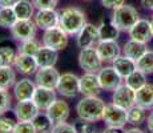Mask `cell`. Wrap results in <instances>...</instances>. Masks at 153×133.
I'll use <instances>...</instances> for the list:
<instances>
[{"mask_svg":"<svg viewBox=\"0 0 153 133\" xmlns=\"http://www.w3.org/2000/svg\"><path fill=\"white\" fill-rule=\"evenodd\" d=\"M105 105L107 103L99 96H84L76 104V113L79 119L95 124L102 120Z\"/></svg>","mask_w":153,"mask_h":133,"instance_id":"obj_1","label":"cell"},{"mask_svg":"<svg viewBox=\"0 0 153 133\" xmlns=\"http://www.w3.org/2000/svg\"><path fill=\"white\" fill-rule=\"evenodd\" d=\"M59 15H60L59 27L63 28L69 36H76L88 23L87 15L84 11L79 7H73V5L63 8Z\"/></svg>","mask_w":153,"mask_h":133,"instance_id":"obj_2","label":"cell"},{"mask_svg":"<svg viewBox=\"0 0 153 133\" xmlns=\"http://www.w3.org/2000/svg\"><path fill=\"white\" fill-rule=\"evenodd\" d=\"M139 11L131 4H124L113 10L111 16V22L113 23L114 27L120 29V32H129L132 27L139 22Z\"/></svg>","mask_w":153,"mask_h":133,"instance_id":"obj_3","label":"cell"},{"mask_svg":"<svg viewBox=\"0 0 153 133\" xmlns=\"http://www.w3.org/2000/svg\"><path fill=\"white\" fill-rule=\"evenodd\" d=\"M56 91L64 99H75L80 93V76L72 72H64L59 79Z\"/></svg>","mask_w":153,"mask_h":133,"instance_id":"obj_4","label":"cell"},{"mask_svg":"<svg viewBox=\"0 0 153 133\" xmlns=\"http://www.w3.org/2000/svg\"><path fill=\"white\" fill-rule=\"evenodd\" d=\"M79 67L84 71V72H91V73H99V71L102 67V60L99 56L96 47H91V48H84L80 49L77 56Z\"/></svg>","mask_w":153,"mask_h":133,"instance_id":"obj_5","label":"cell"},{"mask_svg":"<svg viewBox=\"0 0 153 133\" xmlns=\"http://www.w3.org/2000/svg\"><path fill=\"white\" fill-rule=\"evenodd\" d=\"M68 36L69 35L63 28H60L57 25L43 32L42 43L44 47H48V48L60 52L68 45V39H69Z\"/></svg>","mask_w":153,"mask_h":133,"instance_id":"obj_6","label":"cell"},{"mask_svg":"<svg viewBox=\"0 0 153 133\" xmlns=\"http://www.w3.org/2000/svg\"><path fill=\"white\" fill-rule=\"evenodd\" d=\"M107 126H117V128H124L128 124V111L121 106L108 103L104 108L102 120Z\"/></svg>","mask_w":153,"mask_h":133,"instance_id":"obj_7","label":"cell"},{"mask_svg":"<svg viewBox=\"0 0 153 133\" xmlns=\"http://www.w3.org/2000/svg\"><path fill=\"white\" fill-rule=\"evenodd\" d=\"M37 29L39 28H37L33 19H25V20H17L10 31L13 39L22 43V41L36 37Z\"/></svg>","mask_w":153,"mask_h":133,"instance_id":"obj_8","label":"cell"},{"mask_svg":"<svg viewBox=\"0 0 153 133\" xmlns=\"http://www.w3.org/2000/svg\"><path fill=\"white\" fill-rule=\"evenodd\" d=\"M99 76V81L101 85L102 91L105 92H113L116 88H119L123 84L124 79L117 73V71L114 69L112 65L109 67H102L97 73Z\"/></svg>","mask_w":153,"mask_h":133,"instance_id":"obj_9","label":"cell"},{"mask_svg":"<svg viewBox=\"0 0 153 133\" xmlns=\"http://www.w3.org/2000/svg\"><path fill=\"white\" fill-rule=\"evenodd\" d=\"M100 41L99 35V25H95L92 23H87L83 29L76 35V44L80 49L91 48V47H96Z\"/></svg>","mask_w":153,"mask_h":133,"instance_id":"obj_10","label":"cell"},{"mask_svg":"<svg viewBox=\"0 0 153 133\" xmlns=\"http://www.w3.org/2000/svg\"><path fill=\"white\" fill-rule=\"evenodd\" d=\"M112 103L128 111L129 108L136 105V91L132 89L125 82H123L112 93Z\"/></svg>","mask_w":153,"mask_h":133,"instance_id":"obj_11","label":"cell"},{"mask_svg":"<svg viewBox=\"0 0 153 133\" xmlns=\"http://www.w3.org/2000/svg\"><path fill=\"white\" fill-rule=\"evenodd\" d=\"M61 73L56 69L55 67H45L39 68L37 72L35 73V82L37 87L49 88V89H56L59 84V79H60Z\"/></svg>","mask_w":153,"mask_h":133,"instance_id":"obj_12","label":"cell"},{"mask_svg":"<svg viewBox=\"0 0 153 133\" xmlns=\"http://www.w3.org/2000/svg\"><path fill=\"white\" fill-rule=\"evenodd\" d=\"M99 56L101 57L102 63H113L114 59H117L123 53V48L117 40H100L96 45Z\"/></svg>","mask_w":153,"mask_h":133,"instance_id":"obj_13","label":"cell"},{"mask_svg":"<svg viewBox=\"0 0 153 133\" xmlns=\"http://www.w3.org/2000/svg\"><path fill=\"white\" fill-rule=\"evenodd\" d=\"M37 84L33 80L28 77H23L17 80L13 85V97L16 101H27V100L33 99V94L36 92Z\"/></svg>","mask_w":153,"mask_h":133,"instance_id":"obj_14","label":"cell"},{"mask_svg":"<svg viewBox=\"0 0 153 133\" xmlns=\"http://www.w3.org/2000/svg\"><path fill=\"white\" fill-rule=\"evenodd\" d=\"M128 35H129V39L148 44L153 39V29L151 25V20L141 19L140 17L139 22L132 27L131 31L128 32Z\"/></svg>","mask_w":153,"mask_h":133,"instance_id":"obj_15","label":"cell"},{"mask_svg":"<svg viewBox=\"0 0 153 133\" xmlns=\"http://www.w3.org/2000/svg\"><path fill=\"white\" fill-rule=\"evenodd\" d=\"M101 91L97 73L84 72L80 76V93L83 96H99Z\"/></svg>","mask_w":153,"mask_h":133,"instance_id":"obj_16","label":"cell"},{"mask_svg":"<svg viewBox=\"0 0 153 133\" xmlns=\"http://www.w3.org/2000/svg\"><path fill=\"white\" fill-rule=\"evenodd\" d=\"M37 28L42 31H47L49 28L59 25L60 15L56 10H37L33 16Z\"/></svg>","mask_w":153,"mask_h":133,"instance_id":"obj_17","label":"cell"},{"mask_svg":"<svg viewBox=\"0 0 153 133\" xmlns=\"http://www.w3.org/2000/svg\"><path fill=\"white\" fill-rule=\"evenodd\" d=\"M57 100V94H56V89H49V88L44 87H37L36 92L33 94L32 101L35 105L39 108L40 112H47L48 108Z\"/></svg>","mask_w":153,"mask_h":133,"instance_id":"obj_18","label":"cell"},{"mask_svg":"<svg viewBox=\"0 0 153 133\" xmlns=\"http://www.w3.org/2000/svg\"><path fill=\"white\" fill-rule=\"evenodd\" d=\"M48 114L49 120L52 121V124H57V123H64L69 119L71 114V108L68 105V103L63 99H57L56 101L48 108V111L45 112Z\"/></svg>","mask_w":153,"mask_h":133,"instance_id":"obj_19","label":"cell"},{"mask_svg":"<svg viewBox=\"0 0 153 133\" xmlns=\"http://www.w3.org/2000/svg\"><path fill=\"white\" fill-rule=\"evenodd\" d=\"M39 108L35 105L32 100L17 101L13 106V116L17 121H32L39 114Z\"/></svg>","mask_w":153,"mask_h":133,"instance_id":"obj_20","label":"cell"},{"mask_svg":"<svg viewBox=\"0 0 153 133\" xmlns=\"http://www.w3.org/2000/svg\"><path fill=\"white\" fill-rule=\"evenodd\" d=\"M13 67L16 69V72H19L23 76L35 75L37 72V69H39V65L36 63L35 56L24 55V53H17Z\"/></svg>","mask_w":153,"mask_h":133,"instance_id":"obj_21","label":"cell"},{"mask_svg":"<svg viewBox=\"0 0 153 133\" xmlns=\"http://www.w3.org/2000/svg\"><path fill=\"white\" fill-rule=\"evenodd\" d=\"M146 51H148V45L145 43H140V41L132 39H129L123 47V55L134 61L140 60Z\"/></svg>","mask_w":153,"mask_h":133,"instance_id":"obj_22","label":"cell"},{"mask_svg":"<svg viewBox=\"0 0 153 133\" xmlns=\"http://www.w3.org/2000/svg\"><path fill=\"white\" fill-rule=\"evenodd\" d=\"M36 59V63L39 68H45V67H55L59 59V52L55 49H51L48 47H42L39 49V52L35 56Z\"/></svg>","mask_w":153,"mask_h":133,"instance_id":"obj_23","label":"cell"},{"mask_svg":"<svg viewBox=\"0 0 153 133\" xmlns=\"http://www.w3.org/2000/svg\"><path fill=\"white\" fill-rule=\"evenodd\" d=\"M136 105L141 108L153 109V84L152 82H146L144 87L136 91Z\"/></svg>","mask_w":153,"mask_h":133,"instance_id":"obj_24","label":"cell"},{"mask_svg":"<svg viewBox=\"0 0 153 133\" xmlns=\"http://www.w3.org/2000/svg\"><path fill=\"white\" fill-rule=\"evenodd\" d=\"M112 67L117 71L120 76L123 79H125L126 76H129L134 69H137V65H136V61L132 60V59L126 57L121 53L117 59H114L113 63H112Z\"/></svg>","mask_w":153,"mask_h":133,"instance_id":"obj_25","label":"cell"},{"mask_svg":"<svg viewBox=\"0 0 153 133\" xmlns=\"http://www.w3.org/2000/svg\"><path fill=\"white\" fill-rule=\"evenodd\" d=\"M13 11L19 20H25V19H33L37 10L35 8L32 0H19L15 4Z\"/></svg>","mask_w":153,"mask_h":133,"instance_id":"obj_26","label":"cell"},{"mask_svg":"<svg viewBox=\"0 0 153 133\" xmlns=\"http://www.w3.org/2000/svg\"><path fill=\"white\" fill-rule=\"evenodd\" d=\"M16 81V69L13 65L0 67V89L13 88Z\"/></svg>","mask_w":153,"mask_h":133,"instance_id":"obj_27","label":"cell"},{"mask_svg":"<svg viewBox=\"0 0 153 133\" xmlns=\"http://www.w3.org/2000/svg\"><path fill=\"white\" fill-rule=\"evenodd\" d=\"M100 40H117L120 36V29L113 25V23L102 20L99 24Z\"/></svg>","mask_w":153,"mask_h":133,"instance_id":"obj_28","label":"cell"},{"mask_svg":"<svg viewBox=\"0 0 153 133\" xmlns=\"http://www.w3.org/2000/svg\"><path fill=\"white\" fill-rule=\"evenodd\" d=\"M146 109L141 108L139 105H133L128 109V124L133 126H140L141 124L146 123Z\"/></svg>","mask_w":153,"mask_h":133,"instance_id":"obj_29","label":"cell"},{"mask_svg":"<svg viewBox=\"0 0 153 133\" xmlns=\"http://www.w3.org/2000/svg\"><path fill=\"white\" fill-rule=\"evenodd\" d=\"M146 76L148 75H145L144 72H141L140 69H134L131 75L126 76V77L124 79V82L126 85H129L132 89L137 91V89H140L141 87H144V85L148 82Z\"/></svg>","mask_w":153,"mask_h":133,"instance_id":"obj_30","label":"cell"},{"mask_svg":"<svg viewBox=\"0 0 153 133\" xmlns=\"http://www.w3.org/2000/svg\"><path fill=\"white\" fill-rule=\"evenodd\" d=\"M43 47V43H40L36 37L29 39L25 41H22L19 45V53H24V55L29 56H36V53L39 52V49Z\"/></svg>","mask_w":153,"mask_h":133,"instance_id":"obj_31","label":"cell"},{"mask_svg":"<svg viewBox=\"0 0 153 133\" xmlns=\"http://www.w3.org/2000/svg\"><path fill=\"white\" fill-rule=\"evenodd\" d=\"M17 16L13 8H0V27L11 29L13 24L17 22Z\"/></svg>","mask_w":153,"mask_h":133,"instance_id":"obj_32","label":"cell"},{"mask_svg":"<svg viewBox=\"0 0 153 133\" xmlns=\"http://www.w3.org/2000/svg\"><path fill=\"white\" fill-rule=\"evenodd\" d=\"M32 123H33V125H35V128H36L37 133L49 132L52 129V126H53L52 121L49 120L48 114H47V113H42V112H39V114H37V116L32 120Z\"/></svg>","mask_w":153,"mask_h":133,"instance_id":"obj_33","label":"cell"},{"mask_svg":"<svg viewBox=\"0 0 153 133\" xmlns=\"http://www.w3.org/2000/svg\"><path fill=\"white\" fill-rule=\"evenodd\" d=\"M137 69L144 72L145 75H153V51H146L140 60L136 61Z\"/></svg>","mask_w":153,"mask_h":133,"instance_id":"obj_34","label":"cell"},{"mask_svg":"<svg viewBox=\"0 0 153 133\" xmlns=\"http://www.w3.org/2000/svg\"><path fill=\"white\" fill-rule=\"evenodd\" d=\"M17 53L11 47H0V67H10L15 64Z\"/></svg>","mask_w":153,"mask_h":133,"instance_id":"obj_35","label":"cell"},{"mask_svg":"<svg viewBox=\"0 0 153 133\" xmlns=\"http://www.w3.org/2000/svg\"><path fill=\"white\" fill-rule=\"evenodd\" d=\"M16 124V117H11L5 113L0 114V133H13Z\"/></svg>","mask_w":153,"mask_h":133,"instance_id":"obj_36","label":"cell"},{"mask_svg":"<svg viewBox=\"0 0 153 133\" xmlns=\"http://www.w3.org/2000/svg\"><path fill=\"white\" fill-rule=\"evenodd\" d=\"M12 106V96L8 89H0V114L7 113Z\"/></svg>","mask_w":153,"mask_h":133,"instance_id":"obj_37","label":"cell"},{"mask_svg":"<svg viewBox=\"0 0 153 133\" xmlns=\"http://www.w3.org/2000/svg\"><path fill=\"white\" fill-rule=\"evenodd\" d=\"M73 126L76 129V133H95L93 123H89V121L79 119L76 123H73Z\"/></svg>","mask_w":153,"mask_h":133,"instance_id":"obj_38","label":"cell"},{"mask_svg":"<svg viewBox=\"0 0 153 133\" xmlns=\"http://www.w3.org/2000/svg\"><path fill=\"white\" fill-rule=\"evenodd\" d=\"M13 133H37L32 121H17Z\"/></svg>","mask_w":153,"mask_h":133,"instance_id":"obj_39","label":"cell"},{"mask_svg":"<svg viewBox=\"0 0 153 133\" xmlns=\"http://www.w3.org/2000/svg\"><path fill=\"white\" fill-rule=\"evenodd\" d=\"M51 133H76V129L73 126V124H69L67 121L64 123H57L53 124L51 129Z\"/></svg>","mask_w":153,"mask_h":133,"instance_id":"obj_40","label":"cell"},{"mask_svg":"<svg viewBox=\"0 0 153 133\" xmlns=\"http://www.w3.org/2000/svg\"><path fill=\"white\" fill-rule=\"evenodd\" d=\"M36 10H56L59 0H32Z\"/></svg>","mask_w":153,"mask_h":133,"instance_id":"obj_41","label":"cell"},{"mask_svg":"<svg viewBox=\"0 0 153 133\" xmlns=\"http://www.w3.org/2000/svg\"><path fill=\"white\" fill-rule=\"evenodd\" d=\"M100 3H101V5L104 8L113 11V10H116V8L124 5L125 4V0H100Z\"/></svg>","mask_w":153,"mask_h":133,"instance_id":"obj_42","label":"cell"},{"mask_svg":"<svg viewBox=\"0 0 153 133\" xmlns=\"http://www.w3.org/2000/svg\"><path fill=\"white\" fill-rule=\"evenodd\" d=\"M19 0H0V8H13Z\"/></svg>","mask_w":153,"mask_h":133,"instance_id":"obj_43","label":"cell"},{"mask_svg":"<svg viewBox=\"0 0 153 133\" xmlns=\"http://www.w3.org/2000/svg\"><path fill=\"white\" fill-rule=\"evenodd\" d=\"M140 4L144 10L153 12V0H140Z\"/></svg>","mask_w":153,"mask_h":133,"instance_id":"obj_44","label":"cell"},{"mask_svg":"<svg viewBox=\"0 0 153 133\" xmlns=\"http://www.w3.org/2000/svg\"><path fill=\"white\" fill-rule=\"evenodd\" d=\"M102 133H125L124 128H117V126H107Z\"/></svg>","mask_w":153,"mask_h":133,"instance_id":"obj_45","label":"cell"},{"mask_svg":"<svg viewBox=\"0 0 153 133\" xmlns=\"http://www.w3.org/2000/svg\"><path fill=\"white\" fill-rule=\"evenodd\" d=\"M146 128H148L149 132L153 133V109L151 113L148 114V117H146Z\"/></svg>","mask_w":153,"mask_h":133,"instance_id":"obj_46","label":"cell"},{"mask_svg":"<svg viewBox=\"0 0 153 133\" xmlns=\"http://www.w3.org/2000/svg\"><path fill=\"white\" fill-rule=\"evenodd\" d=\"M125 133H145L143 129H140L139 126H132L129 129H125Z\"/></svg>","mask_w":153,"mask_h":133,"instance_id":"obj_47","label":"cell"},{"mask_svg":"<svg viewBox=\"0 0 153 133\" xmlns=\"http://www.w3.org/2000/svg\"><path fill=\"white\" fill-rule=\"evenodd\" d=\"M151 25H152V29H153V15H152V17H151Z\"/></svg>","mask_w":153,"mask_h":133,"instance_id":"obj_48","label":"cell"},{"mask_svg":"<svg viewBox=\"0 0 153 133\" xmlns=\"http://www.w3.org/2000/svg\"><path fill=\"white\" fill-rule=\"evenodd\" d=\"M83 1H91V0H83Z\"/></svg>","mask_w":153,"mask_h":133,"instance_id":"obj_49","label":"cell"},{"mask_svg":"<svg viewBox=\"0 0 153 133\" xmlns=\"http://www.w3.org/2000/svg\"><path fill=\"white\" fill-rule=\"evenodd\" d=\"M45 133H51V131H49V132H45Z\"/></svg>","mask_w":153,"mask_h":133,"instance_id":"obj_50","label":"cell"},{"mask_svg":"<svg viewBox=\"0 0 153 133\" xmlns=\"http://www.w3.org/2000/svg\"><path fill=\"white\" fill-rule=\"evenodd\" d=\"M149 133H152V132H149Z\"/></svg>","mask_w":153,"mask_h":133,"instance_id":"obj_51","label":"cell"}]
</instances>
